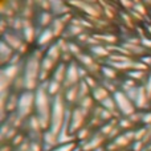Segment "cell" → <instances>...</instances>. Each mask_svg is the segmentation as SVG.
Here are the masks:
<instances>
[{"label":"cell","instance_id":"6da1fadb","mask_svg":"<svg viewBox=\"0 0 151 151\" xmlns=\"http://www.w3.org/2000/svg\"><path fill=\"white\" fill-rule=\"evenodd\" d=\"M36 106L37 111H39V119L40 125L47 126L49 122V105H48V97L42 89H39L36 96Z\"/></svg>","mask_w":151,"mask_h":151},{"label":"cell","instance_id":"7a4b0ae2","mask_svg":"<svg viewBox=\"0 0 151 151\" xmlns=\"http://www.w3.org/2000/svg\"><path fill=\"white\" fill-rule=\"evenodd\" d=\"M63 119H64V104L61 97H56L55 104H53V111H52V133H57L60 130L61 125H63Z\"/></svg>","mask_w":151,"mask_h":151},{"label":"cell","instance_id":"3957f363","mask_svg":"<svg viewBox=\"0 0 151 151\" xmlns=\"http://www.w3.org/2000/svg\"><path fill=\"white\" fill-rule=\"evenodd\" d=\"M37 70H39V64L36 58H29L25 68V86L27 88H35L37 80Z\"/></svg>","mask_w":151,"mask_h":151},{"label":"cell","instance_id":"277c9868","mask_svg":"<svg viewBox=\"0 0 151 151\" xmlns=\"http://www.w3.org/2000/svg\"><path fill=\"white\" fill-rule=\"evenodd\" d=\"M32 106H33V94L32 93H24L19 99V113L21 117H25L31 113Z\"/></svg>","mask_w":151,"mask_h":151},{"label":"cell","instance_id":"5b68a950","mask_svg":"<svg viewBox=\"0 0 151 151\" xmlns=\"http://www.w3.org/2000/svg\"><path fill=\"white\" fill-rule=\"evenodd\" d=\"M115 102L118 104V107L122 110L125 114H131L134 111L133 105L130 104V101L127 99V97L122 93H115Z\"/></svg>","mask_w":151,"mask_h":151},{"label":"cell","instance_id":"8992f818","mask_svg":"<svg viewBox=\"0 0 151 151\" xmlns=\"http://www.w3.org/2000/svg\"><path fill=\"white\" fill-rule=\"evenodd\" d=\"M76 80H77V69H76L74 65H70L69 72H68V81L70 83H73L76 82Z\"/></svg>","mask_w":151,"mask_h":151},{"label":"cell","instance_id":"52a82bcc","mask_svg":"<svg viewBox=\"0 0 151 151\" xmlns=\"http://www.w3.org/2000/svg\"><path fill=\"white\" fill-rule=\"evenodd\" d=\"M81 119H82V115H81V111H74V115H73V127L77 129L81 123Z\"/></svg>","mask_w":151,"mask_h":151},{"label":"cell","instance_id":"ba28073f","mask_svg":"<svg viewBox=\"0 0 151 151\" xmlns=\"http://www.w3.org/2000/svg\"><path fill=\"white\" fill-rule=\"evenodd\" d=\"M145 93H143V90H139V93H138V96H137V102H138V105L139 106H143L145 105Z\"/></svg>","mask_w":151,"mask_h":151},{"label":"cell","instance_id":"9c48e42d","mask_svg":"<svg viewBox=\"0 0 151 151\" xmlns=\"http://www.w3.org/2000/svg\"><path fill=\"white\" fill-rule=\"evenodd\" d=\"M50 37H52V32H50V31H45L44 35L41 36V40H40V42H47L48 40L50 39Z\"/></svg>","mask_w":151,"mask_h":151},{"label":"cell","instance_id":"30bf717a","mask_svg":"<svg viewBox=\"0 0 151 151\" xmlns=\"http://www.w3.org/2000/svg\"><path fill=\"white\" fill-rule=\"evenodd\" d=\"M97 93H98V94H94V96H96V98H98V99L105 98V97L107 96V93L104 90V89H98V90H97Z\"/></svg>","mask_w":151,"mask_h":151},{"label":"cell","instance_id":"8fae6325","mask_svg":"<svg viewBox=\"0 0 151 151\" xmlns=\"http://www.w3.org/2000/svg\"><path fill=\"white\" fill-rule=\"evenodd\" d=\"M72 147H73V145H64V146L58 147V149L53 150V151H70Z\"/></svg>","mask_w":151,"mask_h":151},{"label":"cell","instance_id":"7c38bea8","mask_svg":"<svg viewBox=\"0 0 151 151\" xmlns=\"http://www.w3.org/2000/svg\"><path fill=\"white\" fill-rule=\"evenodd\" d=\"M56 90H57V82H55V83L50 85V93H55Z\"/></svg>","mask_w":151,"mask_h":151},{"label":"cell","instance_id":"4fadbf2b","mask_svg":"<svg viewBox=\"0 0 151 151\" xmlns=\"http://www.w3.org/2000/svg\"><path fill=\"white\" fill-rule=\"evenodd\" d=\"M63 70H64V66H60V69H58V73H57V78L60 80L61 76H63Z\"/></svg>","mask_w":151,"mask_h":151},{"label":"cell","instance_id":"5bb4252c","mask_svg":"<svg viewBox=\"0 0 151 151\" xmlns=\"http://www.w3.org/2000/svg\"><path fill=\"white\" fill-rule=\"evenodd\" d=\"M147 94H150V96H151V77H150V82H149V85H147Z\"/></svg>","mask_w":151,"mask_h":151}]
</instances>
